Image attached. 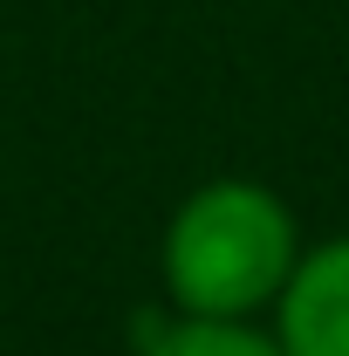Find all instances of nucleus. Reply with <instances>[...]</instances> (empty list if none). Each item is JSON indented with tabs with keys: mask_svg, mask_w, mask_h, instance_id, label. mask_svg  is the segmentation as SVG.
I'll return each instance as SVG.
<instances>
[{
	"mask_svg": "<svg viewBox=\"0 0 349 356\" xmlns=\"http://www.w3.org/2000/svg\"><path fill=\"white\" fill-rule=\"evenodd\" d=\"M295 206L261 178H206L158 233L165 309L199 322H261L302 261Z\"/></svg>",
	"mask_w": 349,
	"mask_h": 356,
	"instance_id": "1",
	"label": "nucleus"
},
{
	"mask_svg": "<svg viewBox=\"0 0 349 356\" xmlns=\"http://www.w3.org/2000/svg\"><path fill=\"white\" fill-rule=\"evenodd\" d=\"M267 329L281 356H349V233L302 247Z\"/></svg>",
	"mask_w": 349,
	"mask_h": 356,
	"instance_id": "2",
	"label": "nucleus"
},
{
	"mask_svg": "<svg viewBox=\"0 0 349 356\" xmlns=\"http://www.w3.org/2000/svg\"><path fill=\"white\" fill-rule=\"evenodd\" d=\"M137 356H281L267 322H199V315H158Z\"/></svg>",
	"mask_w": 349,
	"mask_h": 356,
	"instance_id": "3",
	"label": "nucleus"
}]
</instances>
